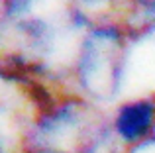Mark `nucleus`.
Listing matches in <instances>:
<instances>
[{"mask_svg": "<svg viewBox=\"0 0 155 153\" xmlns=\"http://www.w3.org/2000/svg\"><path fill=\"white\" fill-rule=\"evenodd\" d=\"M128 53V34L118 28L91 30L75 73L79 96L88 102H104L122 90Z\"/></svg>", "mask_w": 155, "mask_h": 153, "instance_id": "2", "label": "nucleus"}, {"mask_svg": "<svg viewBox=\"0 0 155 153\" xmlns=\"http://www.w3.org/2000/svg\"><path fill=\"white\" fill-rule=\"evenodd\" d=\"M16 0H0V31H2L4 24L10 20V16L14 14Z\"/></svg>", "mask_w": 155, "mask_h": 153, "instance_id": "4", "label": "nucleus"}, {"mask_svg": "<svg viewBox=\"0 0 155 153\" xmlns=\"http://www.w3.org/2000/svg\"><path fill=\"white\" fill-rule=\"evenodd\" d=\"M57 102L45 80L0 65V153H31L35 132Z\"/></svg>", "mask_w": 155, "mask_h": 153, "instance_id": "1", "label": "nucleus"}, {"mask_svg": "<svg viewBox=\"0 0 155 153\" xmlns=\"http://www.w3.org/2000/svg\"><path fill=\"white\" fill-rule=\"evenodd\" d=\"M128 153H155V138L149 135V138H145V139H141V142L130 145Z\"/></svg>", "mask_w": 155, "mask_h": 153, "instance_id": "3", "label": "nucleus"}]
</instances>
